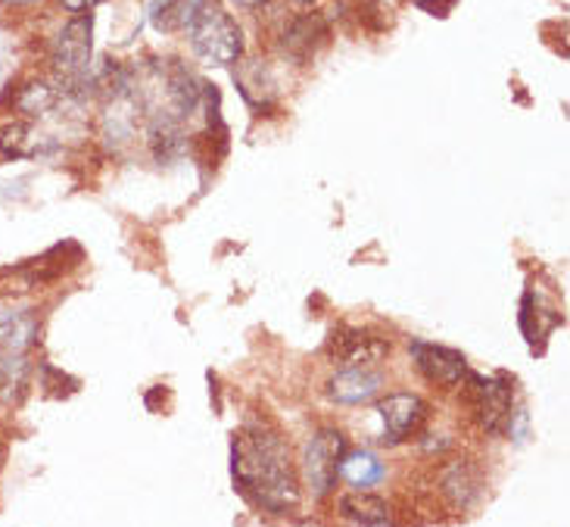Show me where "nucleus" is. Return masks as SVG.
Masks as SVG:
<instances>
[{"instance_id": "6e6552de", "label": "nucleus", "mask_w": 570, "mask_h": 527, "mask_svg": "<svg viewBox=\"0 0 570 527\" xmlns=\"http://www.w3.org/2000/svg\"><path fill=\"white\" fill-rule=\"evenodd\" d=\"M412 359L421 374L437 388H456L468 371V362L461 352L437 347V344H412Z\"/></svg>"}, {"instance_id": "2eb2a0df", "label": "nucleus", "mask_w": 570, "mask_h": 527, "mask_svg": "<svg viewBox=\"0 0 570 527\" xmlns=\"http://www.w3.org/2000/svg\"><path fill=\"white\" fill-rule=\"evenodd\" d=\"M57 100L59 94L47 81H32V85H25L20 91L16 110L25 113V116H44V113H51V110L57 106Z\"/></svg>"}, {"instance_id": "1a4fd4ad", "label": "nucleus", "mask_w": 570, "mask_h": 527, "mask_svg": "<svg viewBox=\"0 0 570 527\" xmlns=\"http://www.w3.org/2000/svg\"><path fill=\"white\" fill-rule=\"evenodd\" d=\"M383 388V374L375 371L371 366H361V369H343L340 374H334L327 381V393L334 403L343 406H356V403H368L375 400L378 391Z\"/></svg>"}, {"instance_id": "5701e85b", "label": "nucleus", "mask_w": 570, "mask_h": 527, "mask_svg": "<svg viewBox=\"0 0 570 527\" xmlns=\"http://www.w3.org/2000/svg\"><path fill=\"white\" fill-rule=\"evenodd\" d=\"M0 462H3V447H0Z\"/></svg>"}, {"instance_id": "dca6fc26", "label": "nucleus", "mask_w": 570, "mask_h": 527, "mask_svg": "<svg viewBox=\"0 0 570 527\" xmlns=\"http://www.w3.org/2000/svg\"><path fill=\"white\" fill-rule=\"evenodd\" d=\"M29 371H32L29 352H20V356H0V381H3L10 400H20L22 393H25V388H29Z\"/></svg>"}, {"instance_id": "f03ea898", "label": "nucleus", "mask_w": 570, "mask_h": 527, "mask_svg": "<svg viewBox=\"0 0 570 527\" xmlns=\"http://www.w3.org/2000/svg\"><path fill=\"white\" fill-rule=\"evenodd\" d=\"M188 29L193 54L210 66H231L244 54V32L219 3L203 0Z\"/></svg>"}, {"instance_id": "39448f33", "label": "nucleus", "mask_w": 570, "mask_h": 527, "mask_svg": "<svg viewBox=\"0 0 570 527\" xmlns=\"http://www.w3.org/2000/svg\"><path fill=\"white\" fill-rule=\"evenodd\" d=\"M91 51H94V16L78 13L76 20L54 38V47H51V63H54L59 79L69 81V85L85 79Z\"/></svg>"}, {"instance_id": "412c9836", "label": "nucleus", "mask_w": 570, "mask_h": 527, "mask_svg": "<svg viewBox=\"0 0 570 527\" xmlns=\"http://www.w3.org/2000/svg\"><path fill=\"white\" fill-rule=\"evenodd\" d=\"M3 3H10V7H32V3H38V0H3Z\"/></svg>"}, {"instance_id": "4be33fe9", "label": "nucleus", "mask_w": 570, "mask_h": 527, "mask_svg": "<svg viewBox=\"0 0 570 527\" xmlns=\"http://www.w3.org/2000/svg\"><path fill=\"white\" fill-rule=\"evenodd\" d=\"M293 7H312V3H318V0H290Z\"/></svg>"}, {"instance_id": "f257e3e1", "label": "nucleus", "mask_w": 570, "mask_h": 527, "mask_svg": "<svg viewBox=\"0 0 570 527\" xmlns=\"http://www.w3.org/2000/svg\"><path fill=\"white\" fill-rule=\"evenodd\" d=\"M231 474L249 503L271 515H284L300 503L290 449L278 430L253 425L231 444Z\"/></svg>"}, {"instance_id": "9b49d317", "label": "nucleus", "mask_w": 570, "mask_h": 527, "mask_svg": "<svg viewBox=\"0 0 570 527\" xmlns=\"http://www.w3.org/2000/svg\"><path fill=\"white\" fill-rule=\"evenodd\" d=\"M324 41H327V22L318 13H305L284 32V51L293 59L305 63L309 57H315V51Z\"/></svg>"}, {"instance_id": "4468645a", "label": "nucleus", "mask_w": 570, "mask_h": 527, "mask_svg": "<svg viewBox=\"0 0 570 527\" xmlns=\"http://www.w3.org/2000/svg\"><path fill=\"white\" fill-rule=\"evenodd\" d=\"M443 496L456 508H471L480 496V474L471 462H452L443 471Z\"/></svg>"}, {"instance_id": "9d476101", "label": "nucleus", "mask_w": 570, "mask_h": 527, "mask_svg": "<svg viewBox=\"0 0 570 527\" xmlns=\"http://www.w3.org/2000/svg\"><path fill=\"white\" fill-rule=\"evenodd\" d=\"M38 318L29 310L0 313V356H20L38 344Z\"/></svg>"}, {"instance_id": "6ab92c4d", "label": "nucleus", "mask_w": 570, "mask_h": 527, "mask_svg": "<svg viewBox=\"0 0 570 527\" xmlns=\"http://www.w3.org/2000/svg\"><path fill=\"white\" fill-rule=\"evenodd\" d=\"M63 3V10H69V13H91L97 3H103V0H59Z\"/></svg>"}, {"instance_id": "a211bd4d", "label": "nucleus", "mask_w": 570, "mask_h": 527, "mask_svg": "<svg viewBox=\"0 0 570 527\" xmlns=\"http://www.w3.org/2000/svg\"><path fill=\"white\" fill-rule=\"evenodd\" d=\"M456 7V0H421V10H427L431 16H449Z\"/></svg>"}, {"instance_id": "aec40b11", "label": "nucleus", "mask_w": 570, "mask_h": 527, "mask_svg": "<svg viewBox=\"0 0 570 527\" xmlns=\"http://www.w3.org/2000/svg\"><path fill=\"white\" fill-rule=\"evenodd\" d=\"M231 3H234V7H241V10H259L266 0H231Z\"/></svg>"}, {"instance_id": "f8f14e48", "label": "nucleus", "mask_w": 570, "mask_h": 527, "mask_svg": "<svg viewBox=\"0 0 570 527\" xmlns=\"http://www.w3.org/2000/svg\"><path fill=\"white\" fill-rule=\"evenodd\" d=\"M340 478L356 490H371L387 478V469L368 449H346L340 459Z\"/></svg>"}, {"instance_id": "ddd939ff", "label": "nucleus", "mask_w": 570, "mask_h": 527, "mask_svg": "<svg viewBox=\"0 0 570 527\" xmlns=\"http://www.w3.org/2000/svg\"><path fill=\"white\" fill-rule=\"evenodd\" d=\"M340 515L353 525H390L393 522L387 500H380L368 490H353L340 496Z\"/></svg>"}, {"instance_id": "7ed1b4c3", "label": "nucleus", "mask_w": 570, "mask_h": 527, "mask_svg": "<svg viewBox=\"0 0 570 527\" xmlns=\"http://www.w3.org/2000/svg\"><path fill=\"white\" fill-rule=\"evenodd\" d=\"M465 403L474 410L480 428L490 434L512 430V381L505 374L499 378H483L474 371H465Z\"/></svg>"}, {"instance_id": "f3484780", "label": "nucleus", "mask_w": 570, "mask_h": 527, "mask_svg": "<svg viewBox=\"0 0 570 527\" xmlns=\"http://www.w3.org/2000/svg\"><path fill=\"white\" fill-rule=\"evenodd\" d=\"M517 322H521V332H524V337H527L530 344H536V337H539V313H536V296H533V293H524Z\"/></svg>"}, {"instance_id": "20e7f679", "label": "nucleus", "mask_w": 570, "mask_h": 527, "mask_svg": "<svg viewBox=\"0 0 570 527\" xmlns=\"http://www.w3.org/2000/svg\"><path fill=\"white\" fill-rule=\"evenodd\" d=\"M349 449L346 437L340 430H318L303 452V474L305 484L312 490L315 500H324L331 490L337 487V478H340V459L343 452Z\"/></svg>"}, {"instance_id": "0eeeda50", "label": "nucleus", "mask_w": 570, "mask_h": 527, "mask_svg": "<svg viewBox=\"0 0 570 527\" xmlns=\"http://www.w3.org/2000/svg\"><path fill=\"white\" fill-rule=\"evenodd\" d=\"M378 412L390 444L409 440L427 422V403L421 400L418 393H390L383 403H378Z\"/></svg>"}, {"instance_id": "423d86ee", "label": "nucleus", "mask_w": 570, "mask_h": 527, "mask_svg": "<svg viewBox=\"0 0 570 527\" xmlns=\"http://www.w3.org/2000/svg\"><path fill=\"white\" fill-rule=\"evenodd\" d=\"M387 352H390L387 340L359 332V328H334L327 340V356L334 359V366H343V369L375 366Z\"/></svg>"}]
</instances>
